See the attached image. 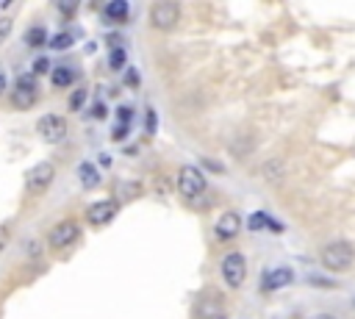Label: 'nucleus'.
<instances>
[{
  "label": "nucleus",
  "mask_w": 355,
  "mask_h": 319,
  "mask_svg": "<svg viewBox=\"0 0 355 319\" xmlns=\"http://www.w3.org/2000/svg\"><path fill=\"white\" fill-rule=\"evenodd\" d=\"M352 261H355V250H352V244H347V241H330V244H324V250H322V264H324L327 269H333V272L349 269Z\"/></svg>",
  "instance_id": "1"
},
{
  "label": "nucleus",
  "mask_w": 355,
  "mask_h": 319,
  "mask_svg": "<svg viewBox=\"0 0 355 319\" xmlns=\"http://www.w3.org/2000/svg\"><path fill=\"white\" fill-rule=\"evenodd\" d=\"M53 180H55V166H53L50 161H39L36 166H31V169L25 172V189H28L31 194L47 191Z\"/></svg>",
  "instance_id": "2"
},
{
  "label": "nucleus",
  "mask_w": 355,
  "mask_h": 319,
  "mask_svg": "<svg viewBox=\"0 0 355 319\" xmlns=\"http://www.w3.org/2000/svg\"><path fill=\"white\" fill-rule=\"evenodd\" d=\"M178 191H180L186 200L200 197V194L205 191V175H202L197 166H191V164L180 166V172H178Z\"/></svg>",
  "instance_id": "3"
},
{
  "label": "nucleus",
  "mask_w": 355,
  "mask_h": 319,
  "mask_svg": "<svg viewBox=\"0 0 355 319\" xmlns=\"http://www.w3.org/2000/svg\"><path fill=\"white\" fill-rule=\"evenodd\" d=\"M178 19H180L178 3L161 0V3L150 6V25H153V28H158V31H172V28L178 25Z\"/></svg>",
  "instance_id": "4"
},
{
  "label": "nucleus",
  "mask_w": 355,
  "mask_h": 319,
  "mask_svg": "<svg viewBox=\"0 0 355 319\" xmlns=\"http://www.w3.org/2000/svg\"><path fill=\"white\" fill-rule=\"evenodd\" d=\"M222 277H225V283L230 288H239L244 283V277H247V261H244L241 252H227L222 258Z\"/></svg>",
  "instance_id": "5"
},
{
  "label": "nucleus",
  "mask_w": 355,
  "mask_h": 319,
  "mask_svg": "<svg viewBox=\"0 0 355 319\" xmlns=\"http://www.w3.org/2000/svg\"><path fill=\"white\" fill-rule=\"evenodd\" d=\"M36 130H39V136H42L47 144H58V141L67 136V119L58 117V114H44V117L36 122Z\"/></svg>",
  "instance_id": "6"
},
{
  "label": "nucleus",
  "mask_w": 355,
  "mask_h": 319,
  "mask_svg": "<svg viewBox=\"0 0 355 319\" xmlns=\"http://www.w3.org/2000/svg\"><path fill=\"white\" fill-rule=\"evenodd\" d=\"M78 236H80L78 222L67 219V222H58V225L47 233V244H50V247H55V250H64V247L75 244V241H78Z\"/></svg>",
  "instance_id": "7"
},
{
  "label": "nucleus",
  "mask_w": 355,
  "mask_h": 319,
  "mask_svg": "<svg viewBox=\"0 0 355 319\" xmlns=\"http://www.w3.org/2000/svg\"><path fill=\"white\" fill-rule=\"evenodd\" d=\"M116 211H119V202L116 200H97V202H92L86 208V219L92 225H108L116 216Z\"/></svg>",
  "instance_id": "8"
},
{
  "label": "nucleus",
  "mask_w": 355,
  "mask_h": 319,
  "mask_svg": "<svg viewBox=\"0 0 355 319\" xmlns=\"http://www.w3.org/2000/svg\"><path fill=\"white\" fill-rule=\"evenodd\" d=\"M239 230H241V216H239L236 211L222 214V216L216 219V225H214V236H216V239H222V241L233 239Z\"/></svg>",
  "instance_id": "9"
},
{
  "label": "nucleus",
  "mask_w": 355,
  "mask_h": 319,
  "mask_svg": "<svg viewBox=\"0 0 355 319\" xmlns=\"http://www.w3.org/2000/svg\"><path fill=\"white\" fill-rule=\"evenodd\" d=\"M291 269L288 266H277V269H269V272H263V277H261V288L263 291H275V288H283V286H288L291 283Z\"/></svg>",
  "instance_id": "10"
},
{
  "label": "nucleus",
  "mask_w": 355,
  "mask_h": 319,
  "mask_svg": "<svg viewBox=\"0 0 355 319\" xmlns=\"http://www.w3.org/2000/svg\"><path fill=\"white\" fill-rule=\"evenodd\" d=\"M78 178H80V186H83V189H94V186L100 183V172H97V166L89 164V161H83V164L78 166Z\"/></svg>",
  "instance_id": "11"
},
{
  "label": "nucleus",
  "mask_w": 355,
  "mask_h": 319,
  "mask_svg": "<svg viewBox=\"0 0 355 319\" xmlns=\"http://www.w3.org/2000/svg\"><path fill=\"white\" fill-rule=\"evenodd\" d=\"M105 19L111 22H125L128 19V3L125 0H111L105 6Z\"/></svg>",
  "instance_id": "12"
},
{
  "label": "nucleus",
  "mask_w": 355,
  "mask_h": 319,
  "mask_svg": "<svg viewBox=\"0 0 355 319\" xmlns=\"http://www.w3.org/2000/svg\"><path fill=\"white\" fill-rule=\"evenodd\" d=\"M50 80H53V86H55V89H67V86H72L75 72H72L69 67H55V69L50 72Z\"/></svg>",
  "instance_id": "13"
},
{
  "label": "nucleus",
  "mask_w": 355,
  "mask_h": 319,
  "mask_svg": "<svg viewBox=\"0 0 355 319\" xmlns=\"http://www.w3.org/2000/svg\"><path fill=\"white\" fill-rule=\"evenodd\" d=\"M50 39H47V31L42 28V25H33V28H28L25 31V44L28 47H42V44H47Z\"/></svg>",
  "instance_id": "14"
},
{
  "label": "nucleus",
  "mask_w": 355,
  "mask_h": 319,
  "mask_svg": "<svg viewBox=\"0 0 355 319\" xmlns=\"http://www.w3.org/2000/svg\"><path fill=\"white\" fill-rule=\"evenodd\" d=\"M11 103H14L17 108H31V105L36 103V89H14Z\"/></svg>",
  "instance_id": "15"
},
{
  "label": "nucleus",
  "mask_w": 355,
  "mask_h": 319,
  "mask_svg": "<svg viewBox=\"0 0 355 319\" xmlns=\"http://www.w3.org/2000/svg\"><path fill=\"white\" fill-rule=\"evenodd\" d=\"M247 225H250V230H263V227H272V230H280V225H275V222H272V219H269L266 214H252Z\"/></svg>",
  "instance_id": "16"
},
{
  "label": "nucleus",
  "mask_w": 355,
  "mask_h": 319,
  "mask_svg": "<svg viewBox=\"0 0 355 319\" xmlns=\"http://www.w3.org/2000/svg\"><path fill=\"white\" fill-rule=\"evenodd\" d=\"M72 44V33H67V31H61V33H55L53 39H50V47L53 50H67Z\"/></svg>",
  "instance_id": "17"
},
{
  "label": "nucleus",
  "mask_w": 355,
  "mask_h": 319,
  "mask_svg": "<svg viewBox=\"0 0 355 319\" xmlns=\"http://www.w3.org/2000/svg\"><path fill=\"white\" fill-rule=\"evenodd\" d=\"M108 67H111V69H122V67H125V50H122L119 44L108 53Z\"/></svg>",
  "instance_id": "18"
},
{
  "label": "nucleus",
  "mask_w": 355,
  "mask_h": 319,
  "mask_svg": "<svg viewBox=\"0 0 355 319\" xmlns=\"http://www.w3.org/2000/svg\"><path fill=\"white\" fill-rule=\"evenodd\" d=\"M31 72H33V75H44V72H50V61H47V58H36Z\"/></svg>",
  "instance_id": "19"
},
{
  "label": "nucleus",
  "mask_w": 355,
  "mask_h": 319,
  "mask_svg": "<svg viewBox=\"0 0 355 319\" xmlns=\"http://www.w3.org/2000/svg\"><path fill=\"white\" fill-rule=\"evenodd\" d=\"M130 117H133V108H128V105H119V108H116V119H119V125H128Z\"/></svg>",
  "instance_id": "20"
},
{
  "label": "nucleus",
  "mask_w": 355,
  "mask_h": 319,
  "mask_svg": "<svg viewBox=\"0 0 355 319\" xmlns=\"http://www.w3.org/2000/svg\"><path fill=\"white\" fill-rule=\"evenodd\" d=\"M83 100H86V92H75V94H72V100H69V108H72V111H78V108L83 105Z\"/></svg>",
  "instance_id": "21"
},
{
  "label": "nucleus",
  "mask_w": 355,
  "mask_h": 319,
  "mask_svg": "<svg viewBox=\"0 0 355 319\" xmlns=\"http://www.w3.org/2000/svg\"><path fill=\"white\" fill-rule=\"evenodd\" d=\"M144 128H147L150 136L155 133V111H153V108H147V122H144Z\"/></svg>",
  "instance_id": "22"
},
{
  "label": "nucleus",
  "mask_w": 355,
  "mask_h": 319,
  "mask_svg": "<svg viewBox=\"0 0 355 319\" xmlns=\"http://www.w3.org/2000/svg\"><path fill=\"white\" fill-rule=\"evenodd\" d=\"M8 33H11V19H6V17H3V19H0V42H3Z\"/></svg>",
  "instance_id": "23"
},
{
  "label": "nucleus",
  "mask_w": 355,
  "mask_h": 319,
  "mask_svg": "<svg viewBox=\"0 0 355 319\" xmlns=\"http://www.w3.org/2000/svg\"><path fill=\"white\" fill-rule=\"evenodd\" d=\"M125 136H128V125H116V128H114V139L122 141Z\"/></svg>",
  "instance_id": "24"
},
{
  "label": "nucleus",
  "mask_w": 355,
  "mask_h": 319,
  "mask_svg": "<svg viewBox=\"0 0 355 319\" xmlns=\"http://www.w3.org/2000/svg\"><path fill=\"white\" fill-rule=\"evenodd\" d=\"M75 8H78L75 3H58V11H61V14H72Z\"/></svg>",
  "instance_id": "25"
},
{
  "label": "nucleus",
  "mask_w": 355,
  "mask_h": 319,
  "mask_svg": "<svg viewBox=\"0 0 355 319\" xmlns=\"http://www.w3.org/2000/svg\"><path fill=\"white\" fill-rule=\"evenodd\" d=\"M125 83H139V72H136V69H128V75H125Z\"/></svg>",
  "instance_id": "26"
},
{
  "label": "nucleus",
  "mask_w": 355,
  "mask_h": 319,
  "mask_svg": "<svg viewBox=\"0 0 355 319\" xmlns=\"http://www.w3.org/2000/svg\"><path fill=\"white\" fill-rule=\"evenodd\" d=\"M94 117H97V119H103V117H105V108H103V105H100V103H97V105H94Z\"/></svg>",
  "instance_id": "27"
},
{
  "label": "nucleus",
  "mask_w": 355,
  "mask_h": 319,
  "mask_svg": "<svg viewBox=\"0 0 355 319\" xmlns=\"http://www.w3.org/2000/svg\"><path fill=\"white\" fill-rule=\"evenodd\" d=\"M3 92H6V75L0 72V94H3Z\"/></svg>",
  "instance_id": "28"
},
{
  "label": "nucleus",
  "mask_w": 355,
  "mask_h": 319,
  "mask_svg": "<svg viewBox=\"0 0 355 319\" xmlns=\"http://www.w3.org/2000/svg\"><path fill=\"white\" fill-rule=\"evenodd\" d=\"M311 319H333V316H327V313H319V316H311Z\"/></svg>",
  "instance_id": "29"
}]
</instances>
